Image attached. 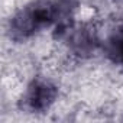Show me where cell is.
<instances>
[{"instance_id":"cell-1","label":"cell","mask_w":123,"mask_h":123,"mask_svg":"<svg viewBox=\"0 0 123 123\" xmlns=\"http://www.w3.org/2000/svg\"><path fill=\"white\" fill-rule=\"evenodd\" d=\"M52 19H55V6L51 3H36L32 7L22 10L13 19L12 31L20 36H28L39 28L48 25Z\"/></svg>"},{"instance_id":"cell-3","label":"cell","mask_w":123,"mask_h":123,"mask_svg":"<svg viewBox=\"0 0 123 123\" xmlns=\"http://www.w3.org/2000/svg\"><path fill=\"white\" fill-rule=\"evenodd\" d=\"M107 52L114 62L123 64V25L119 26L107 41Z\"/></svg>"},{"instance_id":"cell-4","label":"cell","mask_w":123,"mask_h":123,"mask_svg":"<svg viewBox=\"0 0 123 123\" xmlns=\"http://www.w3.org/2000/svg\"><path fill=\"white\" fill-rule=\"evenodd\" d=\"M78 41H91V38H88L87 36V31H83V33L81 35H78V38H77ZM77 46H78V49L81 51V52H84V51H90L91 49V43L90 42H78L77 43Z\"/></svg>"},{"instance_id":"cell-2","label":"cell","mask_w":123,"mask_h":123,"mask_svg":"<svg viewBox=\"0 0 123 123\" xmlns=\"http://www.w3.org/2000/svg\"><path fill=\"white\" fill-rule=\"evenodd\" d=\"M56 90L54 86L45 81H33L25 97L26 106L33 111L45 110L55 98Z\"/></svg>"}]
</instances>
